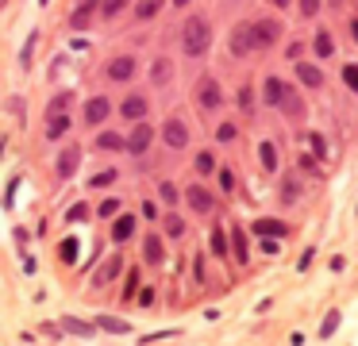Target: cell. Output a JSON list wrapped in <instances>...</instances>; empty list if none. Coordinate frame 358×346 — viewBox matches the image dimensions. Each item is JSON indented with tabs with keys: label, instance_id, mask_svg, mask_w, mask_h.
<instances>
[{
	"label": "cell",
	"instance_id": "obj_44",
	"mask_svg": "<svg viewBox=\"0 0 358 346\" xmlns=\"http://www.w3.org/2000/svg\"><path fill=\"white\" fill-rule=\"evenodd\" d=\"M239 104H243V112H250V89H239Z\"/></svg>",
	"mask_w": 358,
	"mask_h": 346
},
{
	"label": "cell",
	"instance_id": "obj_39",
	"mask_svg": "<svg viewBox=\"0 0 358 346\" xmlns=\"http://www.w3.org/2000/svg\"><path fill=\"white\" fill-rule=\"evenodd\" d=\"M231 138H235V127L231 123H220V143H231Z\"/></svg>",
	"mask_w": 358,
	"mask_h": 346
},
{
	"label": "cell",
	"instance_id": "obj_11",
	"mask_svg": "<svg viewBox=\"0 0 358 346\" xmlns=\"http://www.w3.org/2000/svg\"><path fill=\"white\" fill-rule=\"evenodd\" d=\"M108 112H112L108 100H104V96H93V100L85 104V123H89V127H93V123H104V120H108Z\"/></svg>",
	"mask_w": 358,
	"mask_h": 346
},
{
	"label": "cell",
	"instance_id": "obj_48",
	"mask_svg": "<svg viewBox=\"0 0 358 346\" xmlns=\"http://www.w3.org/2000/svg\"><path fill=\"white\" fill-rule=\"evenodd\" d=\"M173 4H181V8H185V4H189V0H173Z\"/></svg>",
	"mask_w": 358,
	"mask_h": 346
},
{
	"label": "cell",
	"instance_id": "obj_21",
	"mask_svg": "<svg viewBox=\"0 0 358 346\" xmlns=\"http://www.w3.org/2000/svg\"><path fill=\"white\" fill-rule=\"evenodd\" d=\"M143 258H147V261H150V266H158V261H162V258H166V250H162V243H158V238H155V235H150V238H147V243H143Z\"/></svg>",
	"mask_w": 358,
	"mask_h": 346
},
{
	"label": "cell",
	"instance_id": "obj_15",
	"mask_svg": "<svg viewBox=\"0 0 358 346\" xmlns=\"http://www.w3.org/2000/svg\"><path fill=\"white\" fill-rule=\"evenodd\" d=\"M62 331H70V335H78V338H89L93 331H101V327H96V319L81 323V319H73V315H62Z\"/></svg>",
	"mask_w": 358,
	"mask_h": 346
},
{
	"label": "cell",
	"instance_id": "obj_22",
	"mask_svg": "<svg viewBox=\"0 0 358 346\" xmlns=\"http://www.w3.org/2000/svg\"><path fill=\"white\" fill-rule=\"evenodd\" d=\"M120 269H124V261H120V258H108V261H104V269H101V273L93 277V284H108L112 277L120 273Z\"/></svg>",
	"mask_w": 358,
	"mask_h": 346
},
{
	"label": "cell",
	"instance_id": "obj_4",
	"mask_svg": "<svg viewBox=\"0 0 358 346\" xmlns=\"http://www.w3.org/2000/svg\"><path fill=\"white\" fill-rule=\"evenodd\" d=\"M196 100H201V108L216 112V108L224 104V92H220V85L212 81V77H201V85H196Z\"/></svg>",
	"mask_w": 358,
	"mask_h": 346
},
{
	"label": "cell",
	"instance_id": "obj_28",
	"mask_svg": "<svg viewBox=\"0 0 358 346\" xmlns=\"http://www.w3.org/2000/svg\"><path fill=\"white\" fill-rule=\"evenodd\" d=\"M96 146H101V150H124V138H120V135H101V138H96Z\"/></svg>",
	"mask_w": 358,
	"mask_h": 346
},
{
	"label": "cell",
	"instance_id": "obj_43",
	"mask_svg": "<svg viewBox=\"0 0 358 346\" xmlns=\"http://www.w3.org/2000/svg\"><path fill=\"white\" fill-rule=\"evenodd\" d=\"M162 200H166V204H173V200H178V192H173V185H162Z\"/></svg>",
	"mask_w": 358,
	"mask_h": 346
},
{
	"label": "cell",
	"instance_id": "obj_37",
	"mask_svg": "<svg viewBox=\"0 0 358 346\" xmlns=\"http://www.w3.org/2000/svg\"><path fill=\"white\" fill-rule=\"evenodd\" d=\"M308 143H312V154H316V158H324V154H327V146H324V135H308Z\"/></svg>",
	"mask_w": 358,
	"mask_h": 346
},
{
	"label": "cell",
	"instance_id": "obj_17",
	"mask_svg": "<svg viewBox=\"0 0 358 346\" xmlns=\"http://www.w3.org/2000/svg\"><path fill=\"white\" fill-rule=\"evenodd\" d=\"M131 235H135V215H120V219L112 223V238H116V243H127Z\"/></svg>",
	"mask_w": 358,
	"mask_h": 346
},
{
	"label": "cell",
	"instance_id": "obj_12",
	"mask_svg": "<svg viewBox=\"0 0 358 346\" xmlns=\"http://www.w3.org/2000/svg\"><path fill=\"white\" fill-rule=\"evenodd\" d=\"M120 112H124V120H135V123H139L143 115H147V100H143V96H124Z\"/></svg>",
	"mask_w": 358,
	"mask_h": 346
},
{
	"label": "cell",
	"instance_id": "obj_30",
	"mask_svg": "<svg viewBox=\"0 0 358 346\" xmlns=\"http://www.w3.org/2000/svg\"><path fill=\"white\" fill-rule=\"evenodd\" d=\"M212 254H216V258H224V254H227V238H224V231H212Z\"/></svg>",
	"mask_w": 358,
	"mask_h": 346
},
{
	"label": "cell",
	"instance_id": "obj_13",
	"mask_svg": "<svg viewBox=\"0 0 358 346\" xmlns=\"http://www.w3.org/2000/svg\"><path fill=\"white\" fill-rule=\"evenodd\" d=\"M93 12H96V0H81L78 12H73V20H70V27H73V31H85L89 20H93Z\"/></svg>",
	"mask_w": 358,
	"mask_h": 346
},
{
	"label": "cell",
	"instance_id": "obj_23",
	"mask_svg": "<svg viewBox=\"0 0 358 346\" xmlns=\"http://www.w3.org/2000/svg\"><path fill=\"white\" fill-rule=\"evenodd\" d=\"M281 112H285V115H301V96L293 92V85L285 89V100H281Z\"/></svg>",
	"mask_w": 358,
	"mask_h": 346
},
{
	"label": "cell",
	"instance_id": "obj_35",
	"mask_svg": "<svg viewBox=\"0 0 358 346\" xmlns=\"http://www.w3.org/2000/svg\"><path fill=\"white\" fill-rule=\"evenodd\" d=\"M166 231H170V235H181V231H185L181 215H166Z\"/></svg>",
	"mask_w": 358,
	"mask_h": 346
},
{
	"label": "cell",
	"instance_id": "obj_29",
	"mask_svg": "<svg viewBox=\"0 0 358 346\" xmlns=\"http://www.w3.org/2000/svg\"><path fill=\"white\" fill-rule=\"evenodd\" d=\"M231 238H235V258L247 266V235H243V231H231Z\"/></svg>",
	"mask_w": 358,
	"mask_h": 346
},
{
	"label": "cell",
	"instance_id": "obj_10",
	"mask_svg": "<svg viewBox=\"0 0 358 346\" xmlns=\"http://www.w3.org/2000/svg\"><path fill=\"white\" fill-rule=\"evenodd\" d=\"M150 138H155V131H150L147 127V123H135V131H131V138H127V150H131V154H143V150H147V146H150Z\"/></svg>",
	"mask_w": 358,
	"mask_h": 346
},
{
	"label": "cell",
	"instance_id": "obj_38",
	"mask_svg": "<svg viewBox=\"0 0 358 346\" xmlns=\"http://www.w3.org/2000/svg\"><path fill=\"white\" fill-rule=\"evenodd\" d=\"M343 81H347L350 89L358 92V66H347V69H343Z\"/></svg>",
	"mask_w": 358,
	"mask_h": 346
},
{
	"label": "cell",
	"instance_id": "obj_20",
	"mask_svg": "<svg viewBox=\"0 0 358 346\" xmlns=\"http://www.w3.org/2000/svg\"><path fill=\"white\" fill-rule=\"evenodd\" d=\"M285 231H289V227H285L281 219H255V235H278V238H281Z\"/></svg>",
	"mask_w": 358,
	"mask_h": 346
},
{
	"label": "cell",
	"instance_id": "obj_9",
	"mask_svg": "<svg viewBox=\"0 0 358 346\" xmlns=\"http://www.w3.org/2000/svg\"><path fill=\"white\" fill-rule=\"evenodd\" d=\"M78 161H81V150L78 146H62V154H58V177H73L78 173Z\"/></svg>",
	"mask_w": 358,
	"mask_h": 346
},
{
	"label": "cell",
	"instance_id": "obj_26",
	"mask_svg": "<svg viewBox=\"0 0 358 346\" xmlns=\"http://www.w3.org/2000/svg\"><path fill=\"white\" fill-rule=\"evenodd\" d=\"M312 46H316V54H320V58H331V54H335L331 35H327V31H320V35H316V43H312Z\"/></svg>",
	"mask_w": 358,
	"mask_h": 346
},
{
	"label": "cell",
	"instance_id": "obj_18",
	"mask_svg": "<svg viewBox=\"0 0 358 346\" xmlns=\"http://www.w3.org/2000/svg\"><path fill=\"white\" fill-rule=\"evenodd\" d=\"M170 77H173V62L170 58H158L155 66H150V81L155 85H170Z\"/></svg>",
	"mask_w": 358,
	"mask_h": 346
},
{
	"label": "cell",
	"instance_id": "obj_7",
	"mask_svg": "<svg viewBox=\"0 0 358 346\" xmlns=\"http://www.w3.org/2000/svg\"><path fill=\"white\" fill-rule=\"evenodd\" d=\"M255 35H258V46H273L278 43V35H281V23L278 20H255Z\"/></svg>",
	"mask_w": 358,
	"mask_h": 346
},
{
	"label": "cell",
	"instance_id": "obj_47",
	"mask_svg": "<svg viewBox=\"0 0 358 346\" xmlns=\"http://www.w3.org/2000/svg\"><path fill=\"white\" fill-rule=\"evenodd\" d=\"M273 4H278V8H285V4H289V0H273Z\"/></svg>",
	"mask_w": 358,
	"mask_h": 346
},
{
	"label": "cell",
	"instance_id": "obj_33",
	"mask_svg": "<svg viewBox=\"0 0 358 346\" xmlns=\"http://www.w3.org/2000/svg\"><path fill=\"white\" fill-rule=\"evenodd\" d=\"M335 327H339V312H327L324 331H320V335H324V338H331V335H335Z\"/></svg>",
	"mask_w": 358,
	"mask_h": 346
},
{
	"label": "cell",
	"instance_id": "obj_36",
	"mask_svg": "<svg viewBox=\"0 0 358 346\" xmlns=\"http://www.w3.org/2000/svg\"><path fill=\"white\" fill-rule=\"evenodd\" d=\"M196 169H201V173H212V169H216V158H212V154H201V158H196Z\"/></svg>",
	"mask_w": 358,
	"mask_h": 346
},
{
	"label": "cell",
	"instance_id": "obj_27",
	"mask_svg": "<svg viewBox=\"0 0 358 346\" xmlns=\"http://www.w3.org/2000/svg\"><path fill=\"white\" fill-rule=\"evenodd\" d=\"M158 8H162V0H139L135 15H139V20H150V15H158Z\"/></svg>",
	"mask_w": 358,
	"mask_h": 346
},
{
	"label": "cell",
	"instance_id": "obj_34",
	"mask_svg": "<svg viewBox=\"0 0 358 346\" xmlns=\"http://www.w3.org/2000/svg\"><path fill=\"white\" fill-rule=\"evenodd\" d=\"M112 181H116V169H104V173H96V177H93V185H96V189H108Z\"/></svg>",
	"mask_w": 358,
	"mask_h": 346
},
{
	"label": "cell",
	"instance_id": "obj_16",
	"mask_svg": "<svg viewBox=\"0 0 358 346\" xmlns=\"http://www.w3.org/2000/svg\"><path fill=\"white\" fill-rule=\"evenodd\" d=\"M296 77H301V85H308V89H320V85H324V73H320L316 66H308V62H296Z\"/></svg>",
	"mask_w": 358,
	"mask_h": 346
},
{
	"label": "cell",
	"instance_id": "obj_42",
	"mask_svg": "<svg viewBox=\"0 0 358 346\" xmlns=\"http://www.w3.org/2000/svg\"><path fill=\"white\" fill-rule=\"evenodd\" d=\"M220 185H224V189H227V192H231V189H235V177H231V169H224V173H220Z\"/></svg>",
	"mask_w": 358,
	"mask_h": 346
},
{
	"label": "cell",
	"instance_id": "obj_5",
	"mask_svg": "<svg viewBox=\"0 0 358 346\" xmlns=\"http://www.w3.org/2000/svg\"><path fill=\"white\" fill-rule=\"evenodd\" d=\"M185 204L193 208V212H212V208H216V196H212L208 189H201V185H189V189H185Z\"/></svg>",
	"mask_w": 358,
	"mask_h": 346
},
{
	"label": "cell",
	"instance_id": "obj_14",
	"mask_svg": "<svg viewBox=\"0 0 358 346\" xmlns=\"http://www.w3.org/2000/svg\"><path fill=\"white\" fill-rule=\"evenodd\" d=\"M285 89H289V85L281 81V77H266V104L281 108V100H285Z\"/></svg>",
	"mask_w": 358,
	"mask_h": 346
},
{
	"label": "cell",
	"instance_id": "obj_1",
	"mask_svg": "<svg viewBox=\"0 0 358 346\" xmlns=\"http://www.w3.org/2000/svg\"><path fill=\"white\" fill-rule=\"evenodd\" d=\"M212 46V27L204 15H189L185 27H181V50L189 54V58H201L204 50Z\"/></svg>",
	"mask_w": 358,
	"mask_h": 346
},
{
	"label": "cell",
	"instance_id": "obj_46",
	"mask_svg": "<svg viewBox=\"0 0 358 346\" xmlns=\"http://www.w3.org/2000/svg\"><path fill=\"white\" fill-rule=\"evenodd\" d=\"M350 31H355V38H358V20H355V23H350Z\"/></svg>",
	"mask_w": 358,
	"mask_h": 346
},
{
	"label": "cell",
	"instance_id": "obj_41",
	"mask_svg": "<svg viewBox=\"0 0 358 346\" xmlns=\"http://www.w3.org/2000/svg\"><path fill=\"white\" fill-rule=\"evenodd\" d=\"M301 12L304 15H316L320 12V0H301Z\"/></svg>",
	"mask_w": 358,
	"mask_h": 346
},
{
	"label": "cell",
	"instance_id": "obj_24",
	"mask_svg": "<svg viewBox=\"0 0 358 346\" xmlns=\"http://www.w3.org/2000/svg\"><path fill=\"white\" fill-rule=\"evenodd\" d=\"M258 158H262V166L270 169V173L278 169V150H273V143H262V146H258Z\"/></svg>",
	"mask_w": 358,
	"mask_h": 346
},
{
	"label": "cell",
	"instance_id": "obj_31",
	"mask_svg": "<svg viewBox=\"0 0 358 346\" xmlns=\"http://www.w3.org/2000/svg\"><path fill=\"white\" fill-rule=\"evenodd\" d=\"M296 192H301L296 177H285V185H281V196H285V200H296Z\"/></svg>",
	"mask_w": 358,
	"mask_h": 346
},
{
	"label": "cell",
	"instance_id": "obj_32",
	"mask_svg": "<svg viewBox=\"0 0 358 346\" xmlns=\"http://www.w3.org/2000/svg\"><path fill=\"white\" fill-rule=\"evenodd\" d=\"M62 261H78V238H66L62 243Z\"/></svg>",
	"mask_w": 358,
	"mask_h": 346
},
{
	"label": "cell",
	"instance_id": "obj_3",
	"mask_svg": "<svg viewBox=\"0 0 358 346\" xmlns=\"http://www.w3.org/2000/svg\"><path fill=\"white\" fill-rule=\"evenodd\" d=\"M66 127H70V120H66V96L50 100V112H47V135L58 138L66 135Z\"/></svg>",
	"mask_w": 358,
	"mask_h": 346
},
{
	"label": "cell",
	"instance_id": "obj_2",
	"mask_svg": "<svg viewBox=\"0 0 358 346\" xmlns=\"http://www.w3.org/2000/svg\"><path fill=\"white\" fill-rule=\"evenodd\" d=\"M262 50L258 46V35H255V23H239V27L231 31V54H239V58H247V54Z\"/></svg>",
	"mask_w": 358,
	"mask_h": 346
},
{
	"label": "cell",
	"instance_id": "obj_8",
	"mask_svg": "<svg viewBox=\"0 0 358 346\" xmlns=\"http://www.w3.org/2000/svg\"><path fill=\"white\" fill-rule=\"evenodd\" d=\"M131 73H135V58H131V54H120V58L108 62V77H112V81H131Z\"/></svg>",
	"mask_w": 358,
	"mask_h": 346
},
{
	"label": "cell",
	"instance_id": "obj_40",
	"mask_svg": "<svg viewBox=\"0 0 358 346\" xmlns=\"http://www.w3.org/2000/svg\"><path fill=\"white\" fill-rule=\"evenodd\" d=\"M116 208H120V200H104V204L96 208V212H101V215H116Z\"/></svg>",
	"mask_w": 358,
	"mask_h": 346
},
{
	"label": "cell",
	"instance_id": "obj_25",
	"mask_svg": "<svg viewBox=\"0 0 358 346\" xmlns=\"http://www.w3.org/2000/svg\"><path fill=\"white\" fill-rule=\"evenodd\" d=\"M127 4H131V0H104V4H101V15H104V20H116V15L124 12Z\"/></svg>",
	"mask_w": 358,
	"mask_h": 346
},
{
	"label": "cell",
	"instance_id": "obj_19",
	"mask_svg": "<svg viewBox=\"0 0 358 346\" xmlns=\"http://www.w3.org/2000/svg\"><path fill=\"white\" fill-rule=\"evenodd\" d=\"M96 327L108 331V335H127V331H131L124 319H116V315H96Z\"/></svg>",
	"mask_w": 358,
	"mask_h": 346
},
{
	"label": "cell",
	"instance_id": "obj_45",
	"mask_svg": "<svg viewBox=\"0 0 358 346\" xmlns=\"http://www.w3.org/2000/svg\"><path fill=\"white\" fill-rule=\"evenodd\" d=\"M301 54H304V46H301V43L289 46V58H293V62H301Z\"/></svg>",
	"mask_w": 358,
	"mask_h": 346
},
{
	"label": "cell",
	"instance_id": "obj_6",
	"mask_svg": "<svg viewBox=\"0 0 358 346\" xmlns=\"http://www.w3.org/2000/svg\"><path fill=\"white\" fill-rule=\"evenodd\" d=\"M162 138L173 146V150H185V143H189V131H185V123H181V120H166V127H162Z\"/></svg>",
	"mask_w": 358,
	"mask_h": 346
}]
</instances>
